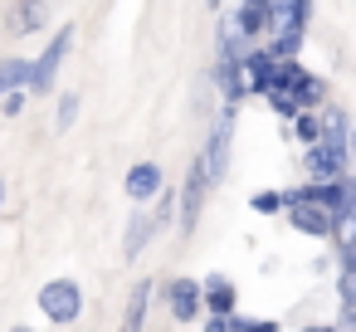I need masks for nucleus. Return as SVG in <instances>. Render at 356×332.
I'll return each instance as SVG.
<instances>
[{"label": "nucleus", "instance_id": "obj_9", "mask_svg": "<svg viewBox=\"0 0 356 332\" xmlns=\"http://www.w3.org/2000/svg\"><path fill=\"white\" fill-rule=\"evenodd\" d=\"M200 308H205L210 317H234V283H229L225 274H210V278L200 283Z\"/></svg>", "mask_w": 356, "mask_h": 332}, {"label": "nucleus", "instance_id": "obj_4", "mask_svg": "<svg viewBox=\"0 0 356 332\" xmlns=\"http://www.w3.org/2000/svg\"><path fill=\"white\" fill-rule=\"evenodd\" d=\"M69 45H74V30H59L54 40H49V49L30 64V88H54V74H59V64H64V54H69Z\"/></svg>", "mask_w": 356, "mask_h": 332}, {"label": "nucleus", "instance_id": "obj_12", "mask_svg": "<svg viewBox=\"0 0 356 332\" xmlns=\"http://www.w3.org/2000/svg\"><path fill=\"white\" fill-rule=\"evenodd\" d=\"M152 293H156V283H152V278H142V283H132V298H127V308H122V332H142V322H147V303H152Z\"/></svg>", "mask_w": 356, "mask_h": 332}, {"label": "nucleus", "instance_id": "obj_11", "mask_svg": "<svg viewBox=\"0 0 356 332\" xmlns=\"http://www.w3.org/2000/svg\"><path fill=\"white\" fill-rule=\"evenodd\" d=\"M166 298H171V317L176 322H195L200 317V283L195 278H171Z\"/></svg>", "mask_w": 356, "mask_h": 332}, {"label": "nucleus", "instance_id": "obj_1", "mask_svg": "<svg viewBox=\"0 0 356 332\" xmlns=\"http://www.w3.org/2000/svg\"><path fill=\"white\" fill-rule=\"evenodd\" d=\"M229 142H234V108L225 103L220 108V118H215V127H210V142H205V152H200V176H205V186H215V181H225V166H229Z\"/></svg>", "mask_w": 356, "mask_h": 332}, {"label": "nucleus", "instance_id": "obj_7", "mask_svg": "<svg viewBox=\"0 0 356 332\" xmlns=\"http://www.w3.org/2000/svg\"><path fill=\"white\" fill-rule=\"evenodd\" d=\"M229 30H234V40L239 45H249V40H259V35H268V0H244V6H234L229 10Z\"/></svg>", "mask_w": 356, "mask_h": 332}, {"label": "nucleus", "instance_id": "obj_13", "mask_svg": "<svg viewBox=\"0 0 356 332\" xmlns=\"http://www.w3.org/2000/svg\"><path fill=\"white\" fill-rule=\"evenodd\" d=\"M152 235H156V220L137 210V215L127 220V239H122V259H137V254L147 249V239H152Z\"/></svg>", "mask_w": 356, "mask_h": 332}, {"label": "nucleus", "instance_id": "obj_19", "mask_svg": "<svg viewBox=\"0 0 356 332\" xmlns=\"http://www.w3.org/2000/svg\"><path fill=\"white\" fill-rule=\"evenodd\" d=\"M293 132H298V137H302L307 147H312V142H322V127H317V113H298V118H293Z\"/></svg>", "mask_w": 356, "mask_h": 332}, {"label": "nucleus", "instance_id": "obj_8", "mask_svg": "<svg viewBox=\"0 0 356 332\" xmlns=\"http://www.w3.org/2000/svg\"><path fill=\"white\" fill-rule=\"evenodd\" d=\"M205 176H200V166L191 161V171H186V186H181V230L191 235L195 230V220H200V205H205Z\"/></svg>", "mask_w": 356, "mask_h": 332}, {"label": "nucleus", "instance_id": "obj_23", "mask_svg": "<svg viewBox=\"0 0 356 332\" xmlns=\"http://www.w3.org/2000/svg\"><path fill=\"white\" fill-rule=\"evenodd\" d=\"M205 332H234V327H229V317H210V322H205Z\"/></svg>", "mask_w": 356, "mask_h": 332}, {"label": "nucleus", "instance_id": "obj_18", "mask_svg": "<svg viewBox=\"0 0 356 332\" xmlns=\"http://www.w3.org/2000/svg\"><path fill=\"white\" fill-rule=\"evenodd\" d=\"M249 205H254L259 215H278V210H288V191H259Z\"/></svg>", "mask_w": 356, "mask_h": 332}, {"label": "nucleus", "instance_id": "obj_6", "mask_svg": "<svg viewBox=\"0 0 356 332\" xmlns=\"http://www.w3.org/2000/svg\"><path fill=\"white\" fill-rule=\"evenodd\" d=\"M288 220H293L298 235H312V239H327L332 235V215L322 205H312V200H298L293 191H288Z\"/></svg>", "mask_w": 356, "mask_h": 332}, {"label": "nucleus", "instance_id": "obj_2", "mask_svg": "<svg viewBox=\"0 0 356 332\" xmlns=\"http://www.w3.org/2000/svg\"><path fill=\"white\" fill-rule=\"evenodd\" d=\"M40 308H44L49 322L69 327V322H79V313H83V288H79L74 278H49V283L40 288Z\"/></svg>", "mask_w": 356, "mask_h": 332}, {"label": "nucleus", "instance_id": "obj_3", "mask_svg": "<svg viewBox=\"0 0 356 332\" xmlns=\"http://www.w3.org/2000/svg\"><path fill=\"white\" fill-rule=\"evenodd\" d=\"M302 161H307V176H312V186H327V181H341V176H346V161H351V152H337V147H327V142H312Z\"/></svg>", "mask_w": 356, "mask_h": 332}, {"label": "nucleus", "instance_id": "obj_5", "mask_svg": "<svg viewBox=\"0 0 356 332\" xmlns=\"http://www.w3.org/2000/svg\"><path fill=\"white\" fill-rule=\"evenodd\" d=\"M312 20L307 0H268V35H302Z\"/></svg>", "mask_w": 356, "mask_h": 332}, {"label": "nucleus", "instance_id": "obj_25", "mask_svg": "<svg viewBox=\"0 0 356 332\" xmlns=\"http://www.w3.org/2000/svg\"><path fill=\"white\" fill-rule=\"evenodd\" d=\"M0 200H6V181H0Z\"/></svg>", "mask_w": 356, "mask_h": 332}, {"label": "nucleus", "instance_id": "obj_20", "mask_svg": "<svg viewBox=\"0 0 356 332\" xmlns=\"http://www.w3.org/2000/svg\"><path fill=\"white\" fill-rule=\"evenodd\" d=\"M74 118H79V93H64V98H59V118H54V127H59V132H69V127H74Z\"/></svg>", "mask_w": 356, "mask_h": 332}, {"label": "nucleus", "instance_id": "obj_16", "mask_svg": "<svg viewBox=\"0 0 356 332\" xmlns=\"http://www.w3.org/2000/svg\"><path fill=\"white\" fill-rule=\"evenodd\" d=\"M25 84H30V64L25 59H0V98H10Z\"/></svg>", "mask_w": 356, "mask_h": 332}, {"label": "nucleus", "instance_id": "obj_14", "mask_svg": "<svg viewBox=\"0 0 356 332\" xmlns=\"http://www.w3.org/2000/svg\"><path fill=\"white\" fill-rule=\"evenodd\" d=\"M288 98H293V108H298V113H312V108L327 98V84H322L317 74H302V79L293 84V93H288Z\"/></svg>", "mask_w": 356, "mask_h": 332}, {"label": "nucleus", "instance_id": "obj_17", "mask_svg": "<svg viewBox=\"0 0 356 332\" xmlns=\"http://www.w3.org/2000/svg\"><path fill=\"white\" fill-rule=\"evenodd\" d=\"M44 15H49L44 6H15V10H10V20H15V30H20V35L40 30V25H44Z\"/></svg>", "mask_w": 356, "mask_h": 332}, {"label": "nucleus", "instance_id": "obj_21", "mask_svg": "<svg viewBox=\"0 0 356 332\" xmlns=\"http://www.w3.org/2000/svg\"><path fill=\"white\" fill-rule=\"evenodd\" d=\"M229 327L234 332H278V322H268V317H229Z\"/></svg>", "mask_w": 356, "mask_h": 332}, {"label": "nucleus", "instance_id": "obj_26", "mask_svg": "<svg viewBox=\"0 0 356 332\" xmlns=\"http://www.w3.org/2000/svg\"><path fill=\"white\" fill-rule=\"evenodd\" d=\"M10 332H30V327H10Z\"/></svg>", "mask_w": 356, "mask_h": 332}, {"label": "nucleus", "instance_id": "obj_15", "mask_svg": "<svg viewBox=\"0 0 356 332\" xmlns=\"http://www.w3.org/2000/svg\"><path fill=\"white\" fill-rule=\"evenodd\" d=\"M317 127H322V142H327V147L351 152V142H346V113H341V108H327V113L317 118Z\"/></svg>", "mask_w": 356, "mask_h": 332}, {"label": "nucleus", "instance_id": "obj_24", "mask_svg": "<svg viewBox=\"0 0 356 332\" xmlns=\"http://www.w3.org/2000/svg\"><path fill=\"white\" fill-rule=\"evenodd\" d=\"M302 332H337V327H327V322H317V327H302Z\"/></svg>", "mask_w": 356, "mask_h": 332}, {"label": "nucleus", "instance_id": "obj_22", "mask_svg": "<svg viewBox=\"0 0 356 332\" xmlns=\"http://www.w3.org/2000/svg\"><path fill=\"white\" fill-rule=\"evenodd\" d=\"M268 103H273V113H283V118H298V108H293V98L288 93H264Z\"/></svg>", "mask_w": 356, "mask_h": 332}, {"label": "nucleus", "instance_id": "obj_10", "mask_svg": "<svg viewBox=\"0 0 356 332\" xmlns=\"http://www.w3.org/2000/svg\"><path fill=\"white\" fill-rule=\"evenodd\" d=\"M122 191H127L137 205H142V200H152V196H161V191H166L161 166H156V161H137V166L127 171V186H122Z\"/></svg>", "mask_w": 356, "mask_h": 332}]
</instances>
